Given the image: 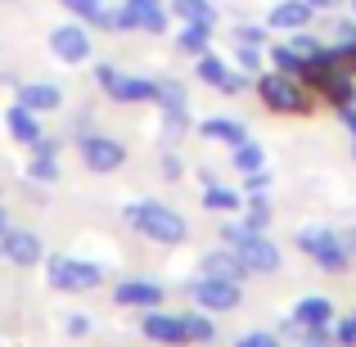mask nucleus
Listing matches in <instances>:
<instances>
[{"label": "nucleus", "instance_id": "13", "mask_svg": "<svg viewBox=\"0 0 356 347\" xmlns=\"http://www.w3.org/2000/svg\"><path fill=\"white\" fill-rule=\"evenodd\" d=\"M18 104H27L32 113H50V108L63 104V95L50 81H23V86H18Z\"/></svg>", "mask_w": 356, "mask_h": 347}, {"label": "nucleus", "instance_id": "27", "mask_svg": "<svg viewBox=\"0 0 356 347\" xmlns=\"http://www.w3.org/2000/svg\"><path fill=\"white\" fill-rule=\"evenodd\" d=\"M270 63H275V72H302L307 68V59L293 45H275V50H270Z\"/></svg>", "mask_w": 356, "mask_h": 347}, {"label": "nucleus", "instance_id": "6", "mask_svg": "<svg viewBox=\"0 0 356 347\" xmlns=\"http://www.w3.org/2000/svg\"><path fill=\"white\" fill-rule=\"evenodd\" d=\"M194 302L203 312H235L239 307V284L235 280H217V275H203L194 284Z\"/></svg>", "mask_w": 356, "mask_h": 347}, {"label": "nucleus", "instance_id": "20", "mask_svg": "<svg viewBox=\"0 0 356 347\" xmlns=\"http://www.w3.org/2000/svg\"><path fill=\"white\" fill-rule=\"evenodd\" d=\"M239 203H243V199H239L235 190H226V185H217V181L208 176V190H203V208H208V212H235Z\"/></svg>", "mask_w": 356, "mask_h": 347}, {"label": "nucleus", "instance_id": "2", "mask_svg": "<svg viewBox=\"0 0 356 347\" xmlns=\"http://www.w3.org/2000/svg\"><path fill=\"white\" fill-rule=\"evenodd\" d=\"M226 234V243L239 252L243 271H252V275H270V271L280 266V248L266 239L261 230H248V226H221Z\"/></svg>", "mask_w": 356, "mask_h": 347}, {"label": "nucleus", "instance_id": "24", "mask_svg": "<svg viewBox=\"0 0 356 347\" xmlns=\"http://www.w3.org/2000/svg\"><path fill=\"white\" fill-rule=\"evenodd\" d=\"M172 9H176V14L185 18V23H208V27L217 23V9H212L208 0H176Z\"/></svg>", "mask_w": 356, "mask_h": 347}, {"label": "nucleus", "instance_id": "41", "mask_svg": "<svg viewBox=\"0 0 356 347\" xmlns=\"http://www.w3.org/2000/svg\"><path fill=\"white\" fill-rule=\"evenodd\" d=\"M343 248H348V257L356 252V230H348V234H343Z\"/></svg>", "mask_w": 356, "mask_h": 347}, {"label": "nucleus", "instance_id": "37", "mask_svg": "<svg viewBox=\"0 0 356 347\" xmlns=\"http://www.w3.org/2000/svg\"><path fill=\"white\" fill-rule=\"evenodd\" d=\"M239 41H252V45H257V41H261V27H252V23H239Z\"/></svg>", "mask_w": 356, "mask_h": 347}, {"label": "nucleus", "instance_id": "38", "mask_svg": "<svg viewBox=\"0 0 356 347\" xmlns=\"http://www.w3.org/2000/svg\"><path fill=\"white\" fill-rule=\"evenodd\" d=\"M68 330H72V334H86V330H90V321H86V316H72Z\"/></svg>", "mask_w": 356, "mask_h": 347}, {"label": "nucleus", "instance_id": "3", "mask_svg": "<svg viewBox=\"0 0 356 347\" xmlns=\"http://www.w3.org/2000/svg\"><path fill=\"white\" fill-rule=\"evenodd\" d=\"M298 248H302L321 271H330V275L348 271V248H343L339 234L325 230V226H302V230H298Z\"/></svg>", "mask_w": 356, "mask_h": 347}, {"label": "nucleus", "instance_id": "1", "mask_svg": "<svg viewBox=\"0 0 356 347\" xmlns=\"http://www.w3.org/2000/svg\"><path fill=\"white\" fill-rule=\"evenodd\" d=\"M127 221L145 234V239H154V243H185V234H190V226H185L181 212H172L167 203H154V199L131 203Z\"/></svg>", "mask_w": 356, "mask_h": 347}, {"label": "nucleus", "instance_id": "31", "mask_svg": "<svg viewBox=\"0 0 356 347\" xmlns=\"http://www.w3.org/2000/svg\"><path fill=\"white\" fill-rule=\"evenodd\" d=\"M239 68H243V72H257V68H261V50H257L252 41H239Z\"/></svg>", "mask_w": 356, "mask_h": 347}, {"label": "nucleus", "instance_id": "18", "mask_svg": "<svg viewBox=\"0 0 356 347\" xmlns=\"http://www.w3.org/2000/svg\"><path fill=\"white\" fill-rule=\"evenodd\" d=\"M203 275L235 280V284H239V275H243V261H239V252H208V257H203Z\"/></svg>", "mask_w": 356, "mask_h": 347}, {"label": "nucleus", "instance_id": "25", "mask_svg": "<svg viewBox=\"0 0 356 347\" xmlns=\"http://www.w3.org/2000/svg\"><path fill=\"white\" fill-rule=\"evenodd\" d=\"M63 5L72 9V14H81V18H90V23H99V27H113V14H108L99 0H63Z\"/></svg>", "mask_w": 356, "mask_h": 347}, {"label": "nucleus", "instance_id": "11", "mask_svg": "<svg viewBox=\"0 0 356 347\" xmlns=\"http://www.w3.org/2000/svg\"><path fill=\"white\" fill-rule=\"evenodd\" d=\"M104 90L118 99V104H145V99H158V81H149V77H113Z\"/></svg>", "mask_w": 356, "mask_h": 347}, {"label": "nucleus", "instance_id": "28", "mask_svg": "<svg viewBox=\"0 0 356 347\" xmlns=\"http://www.w3.org/2000/svg\"><path fill=\"white\" fill-rule=\"evenodd\" d=\"M158 99L167 113H185V86L181 81H158Z\"/></svg>", "mask_w": 356, "mask_h": 347}, {"label": "nucleus", "instance_id": "17", "mask_svg": "<svg viewBox=\"0 0 356 347\" xmlns=\"http://www.w3.org/2000/svg\"><path fill=\"white\" fill-rule=\"evenodd\" d=\"M127 5L136 9V27H140V32H163V27H167L163 0H127Z\"/></svg>", "mask_w": 356, "mask_h": 347}, {"label": "nucleus", "instance_id": "21", "mask_svg": "<svg viewBox=\"0 0 356 347\" xmlns=\"http://www.w3.org/2000/svg\"><path fill=\"white\" fill-rule=\"evenodd\" d=\"M235 167H239L243 176L261 172V167H266V149H261L257 140H243V145H235Z\"/></svg>", "mask_w": 356, "mask_h": 347}, {"label": "nucleus", "instance_id": "19", "mask_svg": "<svg viewBox=\"0 0 356 347\" xmlns=\"http://www.w3.org/2000/svg\"><path fill=\"white\" fill-rule=\"evenodd\" d=\"M330 316H334L330 298H302V302L293 307V321L298 325H330Z\"/></svg>", "mask_w": 356, "mask_h": 347}, {"label": "nucleus", "instance_id": "5", "mask_svg": "<svg viewBox=\"0 0 356 347\" xmlns=\"http://www.w3.org/2000/svg\"><path fill=\"white\" fill-rule=\"evenodd\" d=\"M257 95L266 108H275V113H307V95L298 81H289V72H266V77H257Z\"/></svg>", "mask_w": 356, "mask_h": 347}, {"label": "nucleus", "instance_id": "9", "mask_svg": "<svg viewBox=\"0 0 356 347\" xmlns=\"http://www.w3.org/2000/svg\"><path fill=\"white\" fill-rule=\"evenodd\" d=\"M0 257L14 261V266H36L41 261V239H36L32 230H14L9 226L0 234Z\"/></svg>", "mask_w": 356, "mask_h": 347}, {"label": "nucleus", "instance_id": "34", "mask_svg": "<svg viewBox=\"0 0 356 347\" xmlns=\"http://www.w3.org/2000/svg\"><path fill=\"white\" fill-rule=\"evenodd\" d=\"M235 347H280V339L275 334H243Z\"/></svg>", "mask_w": 356, "mask_h": 347}, {"label": "nucleus", "instance_id": "15", "mask_svg": "<svg viewBox=\"0 0 356 347\" xmlns=\"http://www.w3.org/2000/svg\"><path fill=\"white\" fill-rule=\"evenodd\" d=\"M5 131L18 140V145H36V140H41V122H36V113L27 104H14L5 113Z\"/></svg>", "mask_w": 356, "mask_h": 347}, {"label": "nucleus", "instance_id": "36", "mask_svg": "<svg viewBox=\"0 0 356 347\" xmlns=\"http://www.w3.org/2000/svg\"><path fill=\"white\" fill-rule=\"evenodd\" d=\"M266 185H270L266 167H261V172H248V194H266Z\"/></svg>", "mask_w": 356, "mask_h": 347}, {"label": "nucleus", "instance_id": "29", "mask_svg": "<svg viewBox=\"0 0 356 347\" xmlns=\"http://www.w3.org/2000/svg\"><path fill=\"white\" fill-rule=\"evenodd\" d=\"M226 72L230 68L217 59V54H199V77L208 81V86H221V81H226Z\"/></svg>", "mask_w": 356, "mask_h": 347}, {"label": "nucleus", "instance_id": "42", "mask_svg": "<svg viewBox=\"0 0 356 347\" xmlns=\"http://www.w3.org/2000/svg\"><path fill=\"white\" fill-rule=\"evenodd\" d=\"M307 5H312V9H334L339 0H307Z\"/></svg>", "mask_w": 356, "mask_h": 347}, {"label": "nucleus", "instance_id": "7", "mask_svg": "<svg viewBox=\"0 0 356 347\" xmlns=\"http://www.w3.org/2000/svg\"><path fill=\"white\" fill-rule=\"evenodd\" d=\"M81 163H86L90 172H118V167L127 163V149L108 136H86L81 140Z\"/></svg>", "mask_w": 356, "mask_h": 347}, {"label": "nucleus", "instance_id": "45", "mask_svg": "<svg viewBox=\"0 0 356 347\" xmlns=\"http://www.w3.org/2000/svg\"><path fill=\"white\" fill-rule=\"evenodd\" d=\"M352 14H356V0H352Z\"/></svg>", "mask_w": 356, "mask_h": 347}, {"label": "nucleus", "instance_id": "39", "mask_svg": "<svg viewBox=\"0 0 356 347\" xmlns=\"http://www.w3.org/2000/svg\"><path fill=\"white\" fill-rule=\"evenodd\" d=\"M343 127H348L352 136H356V108H343Z\"/></svg>", "mask_w": 356, "mask_h": 347}, {"label": "nucleus", "instance_id": "30", "mask_svg": "<svg viewBox=\"0 0 356 347\" xmlns=\"http://www.w3.org/2000/svg\"><path fill=\"white\" fill-rule=\"evenodd\" d=\"M266 217H270L266 194H252V208H248V221H243V226H248V230H261V226H266Z\"/></svg>", "mask_w": 356, "mask_h": 347}, {"label": "nucleus", "instance_id": "10", "mask_svg": "<svg viewBox=\"0 0 356 347\" xmlns=\"http://www.w3.org/2000/svg\"><path fill=\"white\" fill-rule=\"evenodd\" d=\"M312 14L316 9L307 5V0H280V5L270 9L266 27H275V32H302V27L312 23Z\"/></svg>", "mask_w": 356, "mask_h": 347}, {"label": "nucleus", "instance_id": "16", "mask_svg": "<svg viewBox=\"0 0 356 347\" xmlns=\"http://www.w3.org/2000/svg\"><path fill=\"white\" fill-rule=\"evenodd\" d=\"M199 131L208 140H221V145H243V122H235V118H208V122H199Z\"/></svg>", "mask_w": 356, "mask_h": 347}, {"label": "nucleus", "instance_id": "26", "mask_svg": "<svg viewBox=\"0 0 356 347\" xmlns=\"http://www.w3.org/2000/svg\"><path fill=\"white\" fill-rule=\"evenodd\" d=\"M181 321H185V339L190 343H212L217 339V325H212L208 316H181Z\"/></svg>", "mask_w": 356, "mask_h": 347}, {"label": "nucleus", "instance_id": "4", "mask_svg": "<svg viewBox=\"0 0 356 347\" xmlns=\"http://www.w3.org/2000/svg\"><path fill=\"white\" fill-rule=\"evenodd\" d=\"M45 280L59 293H86V289H95L104 280V271L95 261H81V257H50L45 261Z\"/></svg>", "mask_w": 356, "mask_h": 347}, {"label": "nucleus", "instance_id": "44", "mask_svg": "<svg viewBox=\"0 0 356 347\" xmlns=\"http://www.w3.org/2000/svg\"><path fill=\"white\" fill-rule=\"evenodd\" d=\"M307 347H330V343H307Z\"/></svg>", "mask_w": 356, "mask_h": 347}, {"label": "nucleus", "instance_id": "12", "mask_svg": "<svg viewBox=\"0 0 356 347\" xmlns=\"http://www.w3.org/2000/svg\"><path fill=\"white\" fill-rule=\"evenodd\" d=\"M145 334L154 343H167V347L190 343V339H185V321H181V316H163V312H149L145 316Z\"/></svg>", "mask_w": 356, "mask_h": 347}, {"label": "nucleus", "instance_id": "8", "mask_svg": "<svg viewBox=\"0 0 356 347\" xmlns=\"http://www.w3.org/2000/svg\"><path fill=\"white\" fill-rule=\"evenodd\" d=\"M50 50H54V59H63V63H86L90 59V36H86V27H77V23L54 27V32H50Z\"/></svg>", "mask_w": 356, "mask_h": 347}, {"label": "nucleus", "instance_id": "22", "mask_svg": "<svg viewBox=\"0 0 356 347\" xmlns=\"http://www.w3.org/2000/svg\"><path fill=\"white\" fill-rule=\"evenodd\" d=\"M32 181H54L59 176V167H54V145H45V140H36V158H32Z\"/></svg>", "mask_w": 356, "mask_h": 347}, {"label": "nucleus", "instance_id": "14", "mask_svg": "<svg viewBox=\"0 0 356 347\" xmlns=\"http://www.w3.org/2000/svg\"><path fill=\"white\" fill-rule=\"evenodd\" d=\"M113 298H118V307H158L163 302V289L149 284V280H122Z\"/></svg>", "mask_w": 356, "mask_h": 347}, {"label": "nucleus", "instance_id": "33", "mask_svg": "<svg viewBox=\"0 0 356 347\" xmlns=\"http://www.w3.org/2000/svg\"><path fill=\"white\" fill-rule=\"evenodd\" d=\"M289 45H293V50L302 54V59H316V54H321V41H312V36H293Z\"/></svg>", "mask_w": 356, "mask_h": 347}, {"label": "nucleus", "instance_id": "40", "mask_svg": "<svg viewBox=\"0 0 356 347\" xmlns=\"http://www.w3.org/2000/svg\"><path fill=\"white\" fill-rule=\"evenodd\" d=\"M339 36H343V41H356V23H343V27H339Z\"/></svg>", "mask_w": 356, "mask_h": 347}, {"label": "nucleus", "instance_id": "32", "mask_svg": "<svg viewBox=\"0 0 356 347\" xmlns=\"http://www.w3.org/2000/svg\"><path fill=\"white\" fill-rule=\"evenodd\" d=\"M334 343H339V347H356V316H348V321L339 325V334H334Z\"/></svg>", "mask_w": 356, "mask_h": 347}, {"label": "nucleus", "instance_id": "35", "mask_svg": "<svg viewBox=\"0 0 356 347\" xmlns=\"http://www.w3.org/2000/svg\"><path fill=\"white\" fill-rule=\"evenodd\" d=\"M243 86H248V77H239V72H226V81H221V95H243Z\"/></svg>", "mask_w": 356, "mask_h": 347}, {"label": "nucleus", "instance_id": "23", "mask_svg": "<svg viewBox=\"0 0 356 347\" xmlns=\"http://www.w3.org/2000/svg\"><path fill=\"white\" fill-rule=\"evenodd\" d=\"M208 41H212V27H208V23H190V27L181 32V41H176V45H181L185 54H208Z\"/></svg>", "mask_w": 356, "mask_h": 347}, {"label": "nucleus", "instance_id": "43", "mask_svg": "<svg viewBox=\"0 0 356 347\" xmlns=\"http://www.w3.org/2000/svg\"><path fill=\"white\" fill-rule=\"evenodd\" d=\"M9 230V217H5V208H0V234H5Z\"/></svg>", "mask_w": 356, "mask_h": 347}]
</instances>
